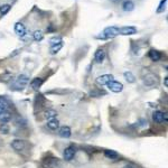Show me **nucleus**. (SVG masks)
<instances>
[{"instance_id":"obj_1","label":"nucleus","mask_w":168,"mask_h":168,"mask_svg":"<svg viewBox=\"0 0 168 168\" xmlns=\"http://www.w3.org/2000/svg\"><path fill=\"white\" fill-rule=\"evenodd\" d=\"M28 82H29L28 75H26V74H20V75L16 79V82H15V85L14 86L18 90H21L28 84Z\"/></svg>"},{"instance_id":"obj_2","label":"nucleus","mask_w":168,"mask_h":168,"mask_svg":"<svg viewBox=\"0 0 168 168\" xmlns=\"http://www.w3.org/2000/svg\"><path fill=\"white\" fill-rule=\"evenodd\" d=\"M102 34L104 35L105 39H109V38H114L115 36L119 35V28H118L117 26H110V27L104 28V30L102 32Z\"/></svg>"},{"instance_id":"obj_3","label":"nucleus","mask_w":168,"mask_h":168,"mask_svg":"<svg viewBox=\"0 0 168 168\" xmlns=\"http://www.w3.org/2000/svg\"><path fill=\"white\" fill-rule=\"evenodd\" d=\"M76 155V148L74 146H68L67 148H65L63 152V158L66 160V162H71L72 159L75 157Z\"/></svg>"},{"instance_id":"obj_4","label":"nucleus","mask_w":168,"mask_h":168,"mask_svg":"<svg viewBox=\"0 0 168 168\" xmlns=\"http://www.w3.org/2000/svg\"><path fill=\"white\" fill-rule=\"evenodd\" d=\"M107 85H108L109 90L112 91V92H114V93H119V92H121V91L123 90V84H122L121 82L114 81V80L113 81H110Z\"/></svg>"},{"instance_id":"obj_5","label":"nucleus","mask_w":168,"mask_h":168,"mask_svg":"<svg viewBox=\"0 0 168 168\" xmlns=\"http://www.w3.org/2000/svg\"><path fill=\"white\" fill-rule=\"evenodd\" d=\"M152 119L156 123H167V114L162 111H155L152 113Z\"/></svg>"},{"instance_id":"obj_6","label":"nucleus","mask_w":168,"mask_h":168,"mask_svg":"<svg viewBox=\"0 0 168 168\" xmlns=\"http://www.w3.org/2000/svg\"><path fill=\"white\" fill-rule=\"evenodd\" d=\"M113 75L112 74H103V75L99 76L98 79L95 80V82H96V84L98 85H107L110 81H113Z\"/></svg>"},{"instance_id":"obj_7","label":"nucleus","mask_w":168,"mask_h":168,"mask_svg":"<svg viewBox=\"0 0 168 168\" xmlns=\"http://www.w3.org/2000/svg\"><path fill=\"white\" fill-rule=\"evenodd\" d=\"M137 33V28L135 26H124V27H121L119 28V34L123 36H130L135 35Z\"/></svg>"},{"instance_id":"obj_8","label":"nucleus","mask_w":168,"mask_h":168,"mask_svg":"<svg viewBox=\"0 0 168 168\" xmlns=\"http://www.w3.org/2000/svg\"><path fill=\"white\" fill-rule=\"evenodd\" d=\"M145 84L147 86H155L158 84V77L155 74H148L145 77Z\"/></svg>"},{"instance_id":"obj_9","label":"nucleus","mask_w":168,"mask_h":168,"mask_svg":"<svg viewBox=\"0 0 168 168\" xmlns=\"http://www.w3.org/2000/svg\"><path fill=\"white\" fill-rule=\"evenodd\" d=\"M104 58H105V51H104V48H99L98 51L95 52V55H94L95 63H96V64L103 63Z\"/></svg>"},{"instance_id":"obj_10","label":"nucleus","mask_w":168,"mask_h":168,"mask_svg":"<svg viewBox=\"0 0 168 168\" xmlns=\"http://www.w3.org/2000/svg\"><path fill=\"white\" fill-rule=\"evenodd\" d=\"M25 141L21 139H15L11 143V147H13L14 150H16V151H22V150L25 149Z\"/></svg>"},{"instance_id":"obj_11","label":"nucleus","mask_w":168,"mask_h":168,"mask_svg":"<svg viewBox=\"0 0 168 168\" xmlns=\"http://www.w3.org/2000/svg\"><path fill=\"white\" fill-rule=\"evenodd\" d=\"M71 135H72V130L68 126H63V127L58 128V136L62 137V138H70Z\"/></svg>"},{"instance_id":"obj_12","label":"nucleus","mask_w":168,"mask_h":168,"mask_svg":"<svg viewBox=\"0 0 168 168\" xmlns=\"http://www.w3.org/2000/svg\"><path fill=\"white\" fill-rule=\"evenodd\" d=\"M121 8L126 13H130V11H132L135 9V3H133L132 0H124L122 5H121Z\"/></svg>"},{"instance_id":"obj_13","label":"nucleus","mask_w":168,"mask_h":168,"mask_svg":"<svg viewBox=\"0 0 168 168\" xmlns=\"http://www.w3.org/2000/svg\"><path fill=\"white\" fill-rule=\"evenodd\" d=\"M162 53L156 51V49H150V51L148 52V57H149L152 62H158V61H160L162 60Z\"/></svg>"},{"instance_id":"obj_14","label":"nucleus","mask_w":168,"mask_h":168,"mask_svg":"<svg viewBox=\"0 0 168 168\" xmlns=\"http://www.w3.org/2000/svg\"><path fill=\"white\" fill-rule=\"evenodd\" d=\"M15 32L19 37H24L26 35V28L22 22H16L15 24Z\"/></svg>"},{"instance_id":"obj_15","label":"nucleus","mask_w":168,"mask_h":168,"mask_svg":"<svg viewBox=\"0 0 168 168\" xmlns=\"http://www.w3.org/2000/svg\"><path fill=\"white\" fill-rule=\"evenodd\" d=\"M43 83H44V79H41V77H35V79L30 82V86H32L34 90H38L43 85Z\"/></svg>"},{"instance_id":"obj_16","label":"nucleus","mask_w":168,"mask_h":168,"mask_svg":"<svg viewBox=\"0 0 168 168\" xmlns=\"http://www.w3.org/2000/svg\"><path fill=\"white\" fill-rule=\"evenodd\" d=\"M47 127L49 128L51 130H57V129L60 128V121L57 120L56 118L51 119V120H48L47 122Z\"/></svg>"},{"instance_id":"obj_17","label":"nucleus","mask_w":168,"mask_h":168,"mask_svg":"<svg viewBox=\"0 0 168 168\" xmlns=\"http://www.w3.org/2000/svg\"><path fill=\"white\" fill-rule=\"evenodd\" d=\"M104 156L107 157L108 159H111V160H115V159L119 158V154L114 150H104Z\"/></svg>"},{"instance_id":"obj_18","label":"nucleus","mask_w":168,"mask_h":168,"mask_svg":"<svg viewBox=\"0 0 168 168\" xmlns=\"http://www.w3.org/2000/svg\"><path fill=\"white\" fill-rule=\"evenodd\" d=\"M56 115H57V112L55 111L54 109H47V110H45L44 112V118L47 119V120L54 119V118H56Z\"/></svg>"},{"instance_id":"obj_19","label":"nucleus","mask_w":168,"mask_h":168,"mask_svg":"<svg viewBox=\"0 0 168 168\" xmlns=\"http://www.w3.org/2000/svg\"><path fill=\"white\" fill-rule=\"evenodd\" d=\"M62 47H63V41L62 43H58V44L56 45H53V46H51V49H49V52H51L52 55H55L57 54L58 52L62 49Z\"/></svg>"},{"instance_id":"obj_20","label":"nucleus","mask_w":168,"mask_h":168,"mask_svg":"<svg viewBox=\"0 0 168 168\" xmlns=\"http://www.w3.org/2000/svg\"><path fill=\"white\" fill-rule=\"evenodd\" d=\"M11 120V114L9 112H3L2 114H0V122L1 123H7Z\"/></svg>"},{"instance_id":"obj_21","label":"nucleus","mask_w":168,"mask_h":168,"mask_svg":"<svg viewBox=\"0 0 168 168\" xmlns=\"http://www.w3.org/2000/svg\"><path fill=\"white\" fill-rule=\"evenodd\" d=\"M123 76L124 79H126V81H127L128 83H135V81H136V77H135V75H133L131 72H124L123 73Z\"/></svg>"},{"instance_id":"obj_22","label":"nucleus","mask_w":168,"mask_h":168,"mask_svg":"<svg viewBox=\"0 0 168 168\" xmlns=\"http://www.w3.org/2000/svg\"><path fill=\"white\" fill-rule=\"evenodd\" d=\"M7 105H8V103H7L6 99L2 98V96H0V114H2L3 112H6Z\"/></svg>"},{"instance_id":"obj_23","label":"nucleus","mask_w":168,"mask_h":168,"mask_svg":"<svg viewBox=\"0 0 168 168\" xmlns=\"http://www.w3.org/2000/svg\"><path fill=\"white\" fill-rule=\"evenodd\" d=\"M10 8H11V6H10L9 3H5V5H1V6H0V15H1V16L6 15V14L10 10Z\"/></svg>"},{"instance_id":"obj_24","label":"nucleus","mask_w":168,"mask_h":168,"mask_svg":"<svg viewBox=\"0 0 168 168\" xmlns=\"http://www.w3.org/2000/svg\"><path fill=\"white\" fill-rule=\"evenodd\" d=\"M53 160H51V159H45L44 162V166H47V167L49 168H54L55 167V164H57V158H52Z\"/></svg>"},{"instance_id":"obj_25","label":"nucleus","mask_w":168,"mask_h":168,"mask_svg":"<svg viewBox=\"0 0 168 168\" xmlns=\"http://www.w3.org/2000/svg\"><path fill=\"white\" fill-rule=\"evenodd\" d=\"M43 38H44V34H43L41 30H35V32H34V39H35L36 41H43Z\"/></svg>"},{"instance_id":"obj_26","label":"nucleus","mask_w":168,"mask_h":168,"mask_svg":"<svg viewBox=\"0 0 168 168\" xmlns=\"http://www.w3.org/2000/svg\"><path fill=\"white\" fill-rule=\"evenodd\" d=\"M166 3H167V0H162V1H160V3H159L158 8H157V10H156V13H157V14L164 13L165 7H166Z\"/></svg>"},{"instance_id":"obj_27","label":"nucleus","mask_w":168,"mask_h":168,"mask_svg":"<svg viewBox=\"0 0 168 168\" xmlns=\"http://www.w3.org/2000/svg\"><path fill=\"white\" fill-rule=\"evenodd\" d=\"M105 92L104 91H101V90H93L90 92V95L93 96V98H98V96H101V95H104Z\"/></svg>"},{"instance_id":"obj_28","label":"nucleus","mask_w":168,"mask_h":168,"mask_svg":"<svg viewBox=\"0 0 168 168\" xmlns=\"http://www.w3.org/2000/svg\"><path fill=\"white\" fill-rule=\"evenodd\" d=\"M0 132L3 133V135H7L9 133V127L7 123H1L0 124Z\"/></svg>"},{"instance_id":"obj_29","label":"nucleus","mask_w":168,"mask_h":168,"mask_svg":"<svg viewBox=\"0 0 168 168\" xmlns=\"http://www.w3.org/2000/svg\"><path fill=\"white\" fill-rule=\"evenodd\" d=\"M49 43H51V46H53V45H56V44H58V43H62V38L61 37H53V38H51L49 39Z\"/></svg>"},{"instance_id":"obj_30","label":"nucleus","mask_w":168,"mask_h":168,"mask_svg":"<svg viewBox=\"0 0 168 168\" xmlns=\"http://www.w3.org/2000/svg\"><path fill=\"white\" fill-rule=\"evenodd\" d=\"M164 84H165L166 88L168 86V77L167 76H165V79H164Z\"/></svg>"}]
</instances>
